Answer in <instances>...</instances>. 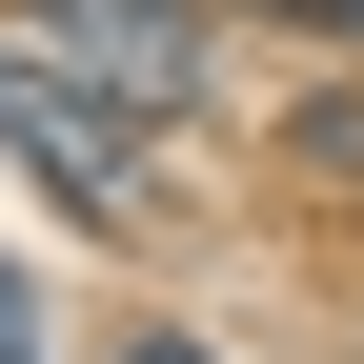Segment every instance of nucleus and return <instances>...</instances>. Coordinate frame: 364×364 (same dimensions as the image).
<instances>
[{"instance_id": "obj_4", "label": "nucleus", "mask_w": 364, "mask_h": 364, "mask_svg": "<svg viewBox=\"0 0 364 364\" xmlns=\"http://www.w3.org/2000/svg\"><path fill=\"white\" fill-rule=\"evenodd\" d=\"M21 344H41V304H21V284H0V364H21Z\"/></svg>"}, {"instance_id": "obj_2", "label": "nucleus", "mask_w": 364, "mask_h": 364, "mask_svg": "<svg viewBox=\"0 0 364 364\" xmlns=\"http://www.w3.org/2000/svg\"><path fill=\"white\" fill-rule=\"evenodd\" d=\"M41 21H61V61L81 81H122V102H203V21H182V0H41Z\"/></svg>"}, {"instance_id": "obj_5", "label": "nucleus", "mask_w": 364, "mask_h": 364, "mask_svg": "<svg viewBox=\"0 0 364 364\" xmlns=\"http://www.w3.org/2000/svg\"><path fill=\"white\" fill-rule=\"evenodd\" d=\"M122 364H203V344H122Z\"/></svg>"}, {"instance_id": "obj_1", "label": "nucleus", "mask_w": 364, "mask_h": 364, "mask_svg": "<svg viewBox=\"0 0 364 364\" xmlns=\"http://www.w3.org/2000/svg\"><path fill=\"white\" fill-rule=\"evenodd\" d=\"M122 122H142V102H122V81H81L61 41H41V61L0 41V142H21L41 182H61L81 223H122V203H142V162H122Z\"/></svg>"}, {"instance_id": "obj_6", "label": "nucleus", "mask_w": 364, "mask_h": 364, "mask_svg": "<svg viewBox=\"0 0 364 364\" xmlns=\"http://www.w3.org/2000/svg\"><path fill=\"white\" fill-rule=\"evenodd\" d=\"M21 364H41V344H21Z\"/></svg>"}, {"instance_id": "obj_3", "label": "nucleus", "mask_w": 364, "mask_h": 364, "mask_svg": "<svg viewBox=\"0 0 364 364\" xmlns=\"http://www.w3.org/2000/svg\"><path fill=\"white\" fill-rule=\"evenodd\" d=\"M263 21H304V41H344V21H364V0H263Z\"/></svg>"}]
</instances>
